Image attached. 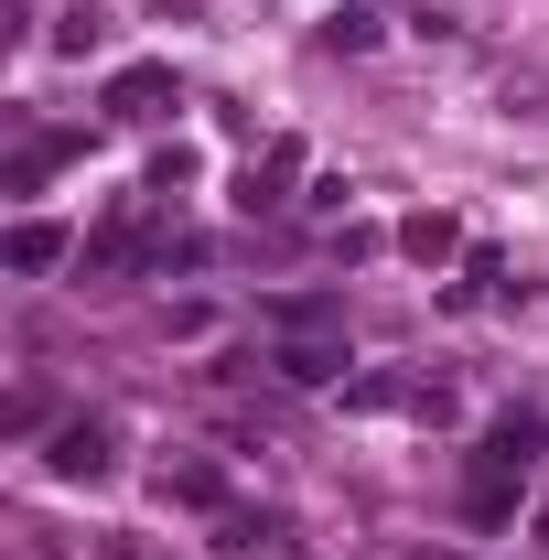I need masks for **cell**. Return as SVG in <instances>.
<instances>
[{"label":"cell","instance_id":"1","mask_svg":"<svg viewBox=\"0 0 549 560\" xmlns=\"http://www.w3.org/2000/svg\"><path fill=\"white\" fill-rule=\"evenodd\" d=\"M291 388H324V377H344V324H324V335H280V355H270Z\"/></svg>","mask_w":549,"mask_h":560},{"label":"cell","instance_id":"2","mask_svg":"<svg viewBox=\"0 0 549 560\" xmlns=\"http://www.w3.org/2000/svg\"><path fill=\"white\" fill-rule=\"evenodd\" d=\"M44 464H55V475H66V486H97V475H108V420H66V431H55V453H44Z\"/></svg>","mask_w":549,"mask_h":560},{"label":"cell","instance_id":"3","mask_svg":"<svg viewBox=\"0 0 549 560\" xmlns=\"http://www.w3.org/2000/svg\"><path fill=\"white\" fill-rule=\"evenodd\" d=\"M162 97H173V75H162V66H130L119 86H108V108H119V119H162Z\"/></svg>","mask_w":549,"mask_h":560},{"label":"cell","instance_id":"4","mask_svg":"<svg viewBox=\"0 0 549 560\" xmlns=\"http://www.w3.org/2000/svg\"><path fill=\"white\" fill-rule=\"evenodd\" d=\"M162 506H226L215 464H162Z\"/></svg>","mask_w":549,"mask_h":560},{"label":"cell","instance_id":"5","mask_svg":"<svg viewBox=\"0 0 549 560\" xmlns=\"http://www.w3.org/2000/svg\"><path fill=\"white\" fill-rule=\"evenodd\" d=\"M55 162H75V140H66V130H55V140H22V151H11V195H33Z\"/></svg>","mask_w":549,"mask_h":560},{"label":"cell","instance_id":"6","mask_svg":"<svg viewBox=\"0 0 549 560\" xmlns=\"http://www.w3.org/2000/svg\"><path fill=\"white\" fill-rule=\"evenodd\" d=\"M66 259V226H11V270H55Z\"/></svg>","mask_w":549,"mask_h":560},{"label":"cell","instance_id":"7","mask_svg":"<svg viewBox=\"0 0 549 560\" xmlns=\"http://www.w3.org/2000/svg\"><path fill=\"white\" fill-rule=\"evenodd\" d=\"M399 248H410V259H453V215H410Z\"/></svg>","mask_w":549,"mask_h":560}]
</instances>
